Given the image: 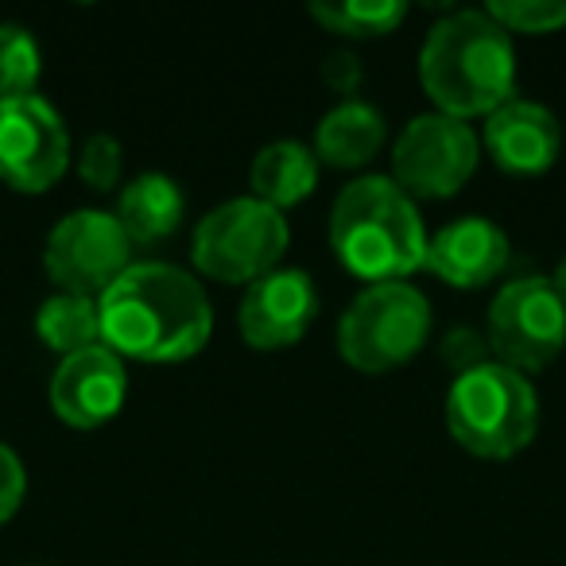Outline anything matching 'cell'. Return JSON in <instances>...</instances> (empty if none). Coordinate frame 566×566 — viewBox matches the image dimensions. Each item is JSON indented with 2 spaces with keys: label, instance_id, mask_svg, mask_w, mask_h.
Listing matches in <instances>:
<instances>
[{
  "label": "cell",
  "instance_id": "obj_22",
  "mask_svg": "<svg viewBox=\"0 0 566 566\" xmlns=\"http://www.w3.org/2000/svg\"><path fill=\"white\" fill-rule=\"evenodd\" d=\"M120 167H125V159H120V144L105 133L90 136L86 148H82V156H78L82 182H86L90 190H113L120 182Z\"/></svg>",
  "mask_w": 566,
  "mask_h": 566
},
{
  "label": "cell",
  "instance_id": "obj_20",
  "mask_svg": "<svg viewBox=\"0 0 566 566\" xmlns=\"http://www.w3.org/2000/svg\"><path fill=\"white\" fill-rule=\"evenodd\" d=\"M40 43L20 24H0V102L32 97L40 82Z\"/></svg>",
  "mask_w": 566,
  "mask_h": 566
},
{
  "label": "cell",
  "instance_id": "obj_8",
  "mask_svg": "<svg viewBox=\"0 0 566 566\" xmlns=\"http://www.w3.org/2000/svg\"><path fill=\"white\" fill-rule=\"evenodd\" d=\"M43 264L66 295L102 300L133 268V241L120 229L117 213L78 210L51 229Z\"/></svg>",
  "mask_w": 566,
  "mask_h": 566
},
{
  "label": "cell",
  "instance_id": "obj_18",
  "mask_svg": "<svg viewBox=\"0 0 566 566\" xmlns=\"http://www.w3.org/2000/svg\"><path fill=\"white\" fill-rule=\"evenodd\" d=\"M35 331H40V338L63 357L105 346L102 307H97V300H86V295L63 292V295H55V300H48L40 307V315H35Z\"/></svg>",
  "mask_w": 566,
  "mask_h": 566
},
{
  "label": "cell",
  "instance_id": "obj_2",
  "mask_svg": "<svg viewBox=\"0 0 566 566\" xmlns=\"http://www.w3.org/2000/svg\"><path fill=\"white\" fill-rule=\"evenodd\" d=\"M419 78L447 117H489L512 102L516 51L489 12H450L427 32Z\"/></svg>",
  "mask_w": 566,
  "mask_h": 566
},
{
  "label": "cell",
  "instance_id": "obj_14",
  "mask_svg": "<svg viewBox=\"0 0 566 566\" xmlns=\"http://www.w3.org/2000/svg\"><path fill=\"white\" fill-rule=\"evenodd\" d=\"M485 148L496 167L512 175H539L558 159L563 148V128L547 105L535 102H509L489 113Z\"/></svg>",
  "mask_w": 566,
  "mask_h": 566
},
{
  "label": "cell",
  "instance_id": "obj_23",
  "mask_svg": "<svg viewBox=\"0 0 566 566\" xmlns=\"http://www.w3.org/2000/svg\"><path fill=\"white\" fill-rule=\"evenodd\" d=\"M24 489H28L24 465H20V458L0 442V524L17 516L20 501H24Z\"/></svg>",
  "mask_w": 566,
  "mask_h": 566
},
{
  "label": "cell",
  "instance_id": "obj_10",
  "mask_svg": "<svg viewBox=\"0 0 566 566\" xmlns=\"http://www.w3.org/2000/svg\"><path fill=\"white\" fill-rule=\"evenodd\" d=\"M71 164V133L43 97L0 102V179L24 195L55 187Z\"/></svg>",
  "mask_w": 566,
  "mask_h": 566
},
{
  "label": "cell",
  "instance_id": "obj_17",
  "mask_svg": "<svg viewBox=\"0 0 566 566\" xmlns=\"http://www.w3.org/2000/svg\"><path fill=\"white\" fill-rule=\"evenodd\" d=\"M385 144V117L365 102H342L318 125L315 156L331 167H365Z\"/></svg>",
  "mask_w": 566,
  "mask_h": 566
},
{
  "label": "cell",
  "instance_id": "obj_12",
  "mask_svg": "<svg viewBox=\"0 0 566 566\" xmlns=\"http://www.w3.org/2000/svg\"><path fill=\"white\" fill-rule=\"evenodd\" d=\"M128 392V373L120 357L109 346L82 349L74 357H63L51 380V408L63 423L78 427V431H94V427L109 423L120 411Z\"/></svg>",
  "mask_w": 566,
  "mask_h": 566
},
{
  "label": "cell",
  "instance_id": "obj_3",
  "mask_svg": "<svg viewBox=\"0 0 566 566\" xmlns=\"http://www.w3.org/2000/svg\"><path fill=\"white\" fill-rule=\"evenodd\" d=\"M427 229L416 202L385 175H365L334 198L331 244L354 275L373 283H396L423 268Z\"/></svg>",
  "mask_w": 566,
  "mask_h": 566
},
{
  "label": "cell",
  "instance_id": "obj_25",
  "mask_svg": "<svg viewBox=\"0 0 566 566\" xmlns=\"http://www.w3.org/2000/svg\"><path fill=\"white\" fill-rule=\"evenodd\" d=\"M323 78H326V86H331L334 94H354V90L361 86V63H357V55L338 51V55L326 59Z\"/></svg>",
  "mask_w": 566,
  "mask_h": 566
},
{
  "label": "cell",
  "instance_id": "obj_11",
  "mask_svg": "<svg viewBox=\"0 0 566 566\" xmlns=\"http://www.w3.org/2000/svg\"><path fill=\"white\" fill-rule=\"evenodd\" d=\"M318 311V292L300 268H275L244 287L241 338L252 349H287L307 334Z\"/></svg>",
  "mask_w": 566,
  "mask_h": 566
},
{
  "label": "cell",
  "instance_id": "obj_26",
  "mask_svg": "<svg viewBox=\"0 0 566 566\" xmlns=\"http://www.w3.org/2000/svg\"><path fill=\"white\" fill-rule=\"evenodd\" d=\"M551 283H555L558 300H563V307H566V256L558 260V268H555V275H551Z\"/></svg>",
  "mask_w": 566,
  "mask_h": 566
},
{
  "label": "cell",
  "instance_id": "obj_21",
  "mask_svg": "<svg viewBox=\"0 0 566 566\" xmlns=\"http://www.w3.org/2000/svg\"><path fill=\"white\" fill-rule=\"evenodd\" d=\"M485 12L504 32L547 35L566 28V4H555V0H493Z\"/></svg>",
  "mask_w": 566,
  "mask_h": 566
},
{
  "label": "cell",
  "instance_id": "obj_24",
  "mask_svg": "<svg viewBox=\"0 0 566 566\" xmlns=\"http://www.w3.org/2000/svg\"><path fill=\"white\" fill-rule=\"evenodd\" d=\"M442 357H447L450 369L462 377V373L485 365V346H481V338L473 331H450L447 342H442Z\"/></svg>",
  "mask_w": 566,
  "mask_h": 566
},
{
  "label": "cell",
  "instance_id": "obj_1",
  "mask_svg": "<svg viewBox=\"0 0 566 566\" xmlns=\"http://www.w3.org/2000/svg\"><path fill=\"white\" fill-rule=\"evenodd\" d=\"M102 307V342L136 361H187L210 342L213 311L198 280L175 264H133Z\"/></svg>",
  "mask_w": 566,
  "mask_h": 566
},
{
  "label": "cell",
  "instance_id": "obj_19",
  "mask_svg": "<svg viewBox=\"0 0 566 566\" xmlns=\"http://www.w3.org/2000/svg\"><path fill=\"white\" fill-rule=\"evenodd\" d=\"M311 17L334 35L369 40V35L396 32L400 20L408 17V4L400 0H318L311 4Z\"/></svg>",
  "mask_w": 566,
  "mask_h": 566
},
{
  "label": "cell",
  "instance_id": "obj_7",
  "mask_svg": "<svg viewBox=\"0 0 566 566\" xmlns=\"http://www.w3.org/2000/svg\"><path fill=\"white\" fill-rule=\"evenodd\" d=\"M489 346L516 373H539L563 354L566 307L547 275H524L501 287L489 307Z\"/></svg>",
  "mask_w": 566,
  "mask_h": 566
},
{
  "label": "cell",
  "instance_id": "obj_16",
  "mask_svg": "<svg viewBox=\"0 0 566 566\" xmlns=\"http://www.w3.org/2000/svg\"><path fill=\"white\" fill-rule=\"evenodd\" d=\"M249 182L252 198L283 213L287 206H300L318 187V156L300 140H275L252 159Z\"/></svg>",
  "mask_w": 566,
  "mask_h": 566
},
{
  "label": "cell",
  "instance_id": "obj_6",
  "mask_svg": "<svg viewBox=\"0 0 566 566\" xmlns=\"http://www.w3.org/2000/svg\"><path fill=\"white\" fill-rule=\"evenodd\" d=\"M287 221L260 198H233L195 229V268L218 283H252L275 272L287 249Z\"/></svg>",
  "mask_w": 566,
  "mask_h": 566
},
{
  "label": "cell",
  "instance_id": "obj_9",
  "mask_svg": "<svg viewBox=\"0 0 566 566\" xmlns=\"http://www.w3.org/2000/svg\"><path fill=\"white\" fill-rule=\"evenodd\" d=\"M478 171V136L447 113H423L400 133L392 182L408 198H450Z\"/></svg>",
  "mask_w": 566,
  "mask_h": 566
},
{
  "label": "cell",
  "instance_id": "obj_4",
  "mask_svg": "<svg viewBox=\"0 0 566 566\" xmlns=\"http://www.w3.org/2000/svg\"><path fill=\"white\" fill-rule=\"evenodd\" d=\"M447 427L458 447L478 458L520 454L539 427V400L532 380L501 361L462 373L447 396Z\"/></svg>",
  "mask_w": 566,
  "mask_h": 566
},
{
  "label": "cell",
  "instance_id": "obj_5",
  "mask_svg": "<svg viewBox=\"0 0 566 566\" xmlns=\"http://www.w3.org/2000/svg\"><path fill=\"white\" fill-rule=\"evenodd\" d=\"M431 334V303L411 283H373L338 323V354L357 373H392L423 349Z\"/></svg>",
  "mask_w": 566,
  "mask_h": 566
},
{
  "label": "cell",
  "instance_id": "obj_13",
  "mask_svg": "<svg viewBox=\"0 0 566 566\" xmlns=\"http://www.w3.org/2000/svg\"><path fill=\"white\" fill-rule=\"evenodd\" d=\"M509 264V237L489 218H462L427 241V260L439 280L450 287H485L489 280L504 272Z\"/></svg>",
  "mask_w": 566,
  "mask_h": 566
},
{
  "label": "cell",
  "instance_id": "obj_15",
  "mask_svg": "<svg viewBox=\"0 0 566 566\" xmlns=\"http://www.w3.org/2000/svg\"><path fill=\"white\" fill-rule=\"evenodd\" d=\"M182 210H187V198H182L179 182L156 171L136 175L117 198V221L133 244L167 241L182 226Z\"/></svg>",
  "mask_w": 566,
  "mask_h": 566
}]
</instances>
